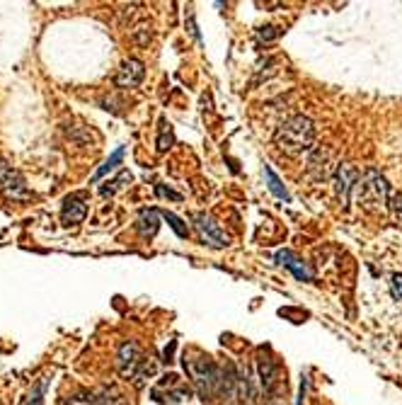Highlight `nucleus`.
Here are the masks:
<instances>
[{
    "mask_svg": "<svg viewBox=\"0 0 402 405\" xmlns=\"http://www.w3.org/2000/svg\"><path fill=\"white\" fill-rule=\"evenodd\" d=\"M184 369L191 379V386L201 396V401H213L223 393V367H218L211 357L191 350L184 355Z\"/></svg>",
    "mask_w": 402,
    "mask_h": 405,
    "instance_id": "obj_1",
    "label": "nucleus"
},
{
    "mask_svg": "<svg viewBox=\"0 0 402 405\" xmlns=\"http://www.w3.org/2000/svg\"><path fill=\"white\" fill-rule=\"evenodd\" d=\"M276 146L288 156H298V153L310 151L315 144V124L303 114H293L288 117L274 134Z\"/></svg>",
    "mask_w": 402,
    "mask_h": 405,
    "instance_id": "obj_2",
    "label": "nucleus"
},
{
    "mask_svg": "<svg viewBox=\"0 0 402 405\" xmlns=\"http://www.w3.org/2000/svg\"><path fill=\"white\" fill-rule=\"evenodd\" d=\"M356 199L366 211H386L388 209V180L383 178L378 170H369L364 178L359 180V192H356Z\"/></svg>",
    "mask_w": 402,
    "mask_h": 405,
    "instance_id": "obj_3",
    "label": "nucleus"
},
{
    "mask_svg": "<svg viewBox=\"0 0 402 405\" xmlns=\"http://www.w3.org/2000/svg\"><path fill=\"white\" fill-rule=\"evenodd\" d=\"M191 221H194V228H196V233H199L203 245H208V248H228L230 245L228 233L218 226V221L213 219L211 214L199 211V214L191 216Z\"/></svg>",
    "mask_w": 402,
    "mask_h": 405,
    "instance_id": "obj_4",
    "label": "nucleus"
},
{
    "mask_svg": "<svg viewBox=\"0 0 402 405\" xmlns=\"http://www.w3.org/2000/svg\"><path fill=\"white\" fill-rule=\"evenodd\" d=\"M0 192L5 195V199H13V202L30 199V190L25 185V178L5 158H0Z\"/></svg>",
    "mask_w": 402,
    "mask_h": 405,
    "instance_id": "obj_5",
    "label": "nucleus"
},
{
    "mask_svg": "<svg viewBox=\"0 0 402 405\" xmlns=\"http://www.w3.org/2000/svg\"><path fill=\"white\" fill-rule=\"evenodd\" d=\"M143 362H146V357L141 355V347L136 345L134 340H124L122 347H119V352H117V369H119V374H122L124 379L134 381L136 372H138L141 364H143Z\"/></svg>",
    "mask_w": 402,
    "mask_h": 405,
    "instance_id": "obj_6",
    "label": "nucleus"
},
{
    "mask_svg": "<svg viewBox=\"0 0 402 405\" xmlns=\"http://www.w3.org/2000/svg\"><path fill=\"white\" fill-rule=\"evenodd\" d=\"M354 185H359V170H356L352 163H339V168L335 173V190H337V199L342 207L349 204Z\"/></svg>",
    "mask_w": 402,
    "mask_h": 405,
    "instance_id": "obj_7",
    "label": "nucleus"
},
{
    "mask_svg": "<svg viewBox=\"0 0 402 405\" xmlns=\"http://www.w3.org/2000/svg\"><path fill=\"white\" fill-rule=\"evenodd\" d=\"M257 372H259V384L267 396L279 393V367L274 364V359L269 357V352L259 350L257 355Z\"/></svg>",
    "mask_w": 402,
    "mask_h": 405,
    "instance_id": "obj_8",
    "label": "nucleus"
},
{
    "mask_svg": "<svg viewBox=\"0 0 402 405\" xmlns=\"http://www.w3.org/2000/svg\"><path fill=\"white\" fill-rule=\"evenodd\" d=\"M85 216H88V197H85L83 192L68 195L64 199V207H61V221H64V226L83 224Z\"/></svg>",
    "mask_w": 402,
    "mask_h": 405,
    "instance_id": "obj_9",
    "label": "nucleus"
},
{
    "mask_svg": "<svg viewBox=\"0 0 402 405\" xmlns=\"http://www.w3.org/2000/svg\"><path fill=\"white\" fill-rule=\"evenodd\" d=\"M146 78V66L138 59H126L114 76L117 88H138Z\"/></svg>",
    "mask_w": 402,
    "mask_h": 405,
    "instance_id": "obj_10",
    "label": "nucleus"
},
{
    "mask_svg": "<svg viewBox=\"0 0 402 405\" xmlns=\"http://www.w3.org/2000/svg\"><path fill=\"white\" fill-rule=\"evenodd\" d=\"M276 262L284 265L286 270H291L293 277L301 279V282H313V272H310V267L305 265L298 255H293L291 250H279V253H276Z\"/></svg>",
    "mask_w": 402,
    "mask_h": 405,
    "instance_id": "obj_11",
    "label": "nucleus"
},
{
    "mask_svg": "<svg viewBox=\"0 0 402 405\" xmlns=\"http://www.w3.org/2000/svg\"><path fill=\"white\" fill-rule=\"evenodd\" d=\"M136 228H138V233L143 238H153L158 233V228H160V211L143 209L138 216V221H136Z\"/></svg>",
    "mask_w": 402,
    "mask_h": 405,
    "instance_id": "obj_12",
    "label": "nucleus"
},
{
    "mask_svg": "<svg viewBox=\"0 0 402 405\" xmlns=\"http://www.w3.org/2000/svg\"><path fill=\"white\" fill-rule=\"evenodd\" d=\"M93 405H129V401L124 398V393L119 391L117 386H110V389L93 393Z\"/></svg>",
    "mask_w": 402,
    "mask_h": 405,
    "instance_id": "obj_13",
    "label": "nucleus"
},
{
    "mask_svg": "<svg viewBox=\"0 0 402 405\" xmlns=\"http://www.w3.org/2000/svg\"><path fill=\"white\" fill-rule=\"evenodd\" d=\"M122 163H124V146H119L117 151L112 153V156L107 158V161L100 165V168H97V173L93 175V180H90V182H97V180H102L107 173H112V170H114L117 165H122Z\"/></svg>",
    "mask_w": 402,
    "mask_h": 405,
    "instance_id": "obj_14",
    "label": "nucleus"
},
{
    "mask_svg": "<svg viewBox=\"0 0 402 405\" xmlns=\"http://www.w3.org/2000/svg\"><path fill=\"white\" fill-rule=\"evenodd\" d=\"M47 386H49V376H42V379L32 386V391L22 398L20 405H44V393H47Z\"/></svg>",
    "mask_w": 402,
    "mask_h": 405,
    "instance_id": "obj_15",
    "label": "nucleus"
},
{
    "mask_svg": "<svg viewBox=\"0 0 402 405\" xmlns=\"http://www.w3.org/2000/svg\"><path fill=\"white\" fill-rule=\"evenodd\" d=\"M129 182H131V173H129V170H122V173H119L114 180L105 182V185L100 187V195H102V197H112V195H117V192L122 190V187H126Z\"/></svg>",
    "mask_w": 402,
    "mask_h": 405,
    "instance_id": "obj_16",
    "label": "nucleus"
},
{
    "mask_svg": "<svg viewBox=\"0 0 402 405\" xmlns=\"http://www.w3.org/2000/svg\"><path fill=\"white\" fill-rule=\"evenodd\" d=\"M175 144V134H172V127H170V122L165 117H160V127H158V151L165 153L170 151Z\"/></svg>",
    "mask_w": 402,
    "mask_h": 405,
    "instance_id": "obj_17",
    "label": "nucleus"
},
{
    "mask_svg": "<svg viewBox=\"0 0 402 405\" xmlns=\"http://www.w3.org/2000/svg\"><path fill=\"white\" fill-rule=\"evenodd\" d=\"M264 178H267V182H269V192H271V195L284 199V202H291V195H288V190H286L284 185H281V180L276 178V173L269 168V165L264 168Z\"/></svg>",
    "mask_w": 402,
    "mask_h": 405,
    "instance_id": "obj_18",
    "label": "nucleus"
},
{
    "mask_svg": "<svg viewBox=\"0 0 402 405\" xmlns=\"http://www.w3.org/2000/svg\"><path fill=\"white\" fill-rule=\"evenodd\" d=\"M155 374H158V364H155V359H150V357H148L143 364H141L138 372H136V376H134L131 384H134V386H138V389H143L146 381H148L150 376H155Z\"/></svg>",
    "mask_w": 402,
    "mask_h": 405,
    "instance_id": "obj_19",
    "label": "nucleus"
},
{
    "mask_svg": "<svg viewBox=\"0 0 402 405\" xmlns=\"http://www.w3.org/2000/svg\"><path fill=\"white\" fill-rule=\"evenodd\" d=\"M160 216L167 221L170 228H172V231L177 233L179 238H187V236H189V228H187V224H184L182 219H179V216H175L172 211H160Z\"/></svg>",
    "mask_w": 402,
    "mask_h": 405,
    "instance_id": "obj_20",
    "label": "nucleus"
},
{
    "mask_svg": "<svg viewBox=\"0 0 402 405\" xmlns=\"http://www.w3.org/2000/svg\"><path fill=\"white\" fill-rule=\"evenodd\" d=\"M155 195L160 197V199H175V202H182V195H179V192L170 190V187L160 185V182H158V185H155Z\"/></svg>",
    "mask_w": 402,
    "mask_h": 405,
    "instance_id": "obj_21",
    "label": "nucleus"
},
{
    "mask_svg": "<svg viewBox=\"0 0 402 405\" xmlns=\"http://www.w3.org/2000/svg\"><path fill=\"white\" fill-rule=\"evenodd\" d=\"M390 292H393L395 299L402 301V275H393V279H390Z\"/></svg>",
    "mask_w": 402,
    "mask_h": 405,
    "instance_id": "obj_22",
    "label": "nucleus"
},
{
    "mask_svg": "<svg viewBox=\"0 0 402 405\" xmlns=\"http://www.w3.org/2000/svg\"><path fill=\"white\" fill-rule=\"evenodd\" d=\"M279 34L281 32L276 30V27H259V30H257V37L264 39V42H269V39H276Z\"/></svg>",
    "mask_w": 402,
    "mask_h": 405,
    "instance_id": "obj_23",
    "label": "nucleus"
},
{
    "mask_svg": "<svg viewBox=\"0 0 402 405\" xmlns=\"http://www.w3.org/2000/svg\"><path fill=\"white\" fill-rule=\"evenodd\" d=\"M189 32H191V37H194L196 42H201L199 30H196V22H194V15H191V13H189Z\"/></svg>",
    "mask_w": 402,
    "mask_h": 405,
    "instance_id": "obj_24",
    "label": "nucleus"
},
{
    "mask_svg": "<svg viewBox=\"0 0 402 405\" xmlns=\"http://www.w3.org/2000/svg\"><path fill=\"white\" fill-rule=\"evenodd\" d=\"M264 405H284V403H281V393H274V396H267V398H264Z\"/></svg>",
    "mask_w": 402,
    "mask_h": 405,
    "instance_id": "obj_25",
    "label": "nucleus"
},
{
    "mask_svg": "<svg viewBox=\"0 0 402 405\" xmlns=\"http://www.w3.org/2000/svg\"><path fill=\"white\" fill-rule=\"evenodd\" d=\"M393 211L398 216H402V192L400 195H395V199H393Z\"/></svg>",
    "mask_w": 402,
    "mask_h": 405,
    "instance_id": "obj_26",
    "label": "nucleus"
}]
</instances>
